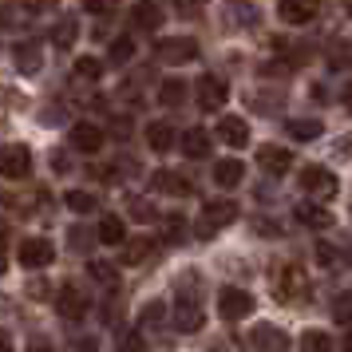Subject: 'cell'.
I'll use <instances>...</instances> for the list:
<instances>
[{
  "instance_id": "cell-1",
  "label": "cell",
  "mask_w": 352,
  "mask_h": 352,
  "mask_svg": "<svg viewBox=\"0 0 352 352\" xmlns=\"http://www.w3.org/2000/svg\"><path fill=\"white\" fill-rule=\"evenodd\" d=\"M234 218H238V206H234L230 198H210L206 206H202V226H198V234H202V238H210L214 230L230 226Z\"/></svg>"
},
{
  "instance_id": "cell-2",
  "label": "cell",
  "mask_w": 352,
  "mask_h": 352,
  "mask_svg": "<svg viewBox=\"0 0 352 352\" xmlns=\"http://www.w3.org/2000/svg\"><path fill=\"white\" fill-rule=\"evenodd\" d=\"M32 175V151L20 143L0 146V178H28Z\"/></svg>"
},
{
  "instance_id": "cell-3",
  "label": "cell",
  "mask_w": 352,
  "mask_h": 352,
  "mask_svg": "<svg viewBox=\"0 0 352 352\" xmlns=\"http://www.w3.org/2000/svg\"><path fill=\"white\" fill-rule=\"evenodd\" d=\"M16 254H20V265L24 270H44V265L56 261V245L48 238H24Z\"/></svg>"
},
{
  "instance_id": "cell-4",
  "label": "cell",
  "mask_w": 352,
  "mask_h": 352,
  "mask_svg": "<svg viewBox=\"0 0 352 352\" xmlns=\"http://www.w3.org/2000/svg\"><path fill=\"white\" fill-rule=\"evenodd\" d=\"M218 313H222V320H245L250 313H254V297L245 293V289H222L218 293Z\"/></svg>"
},
{
  "instance_id": "cell-5",
  "label": "cell",
  "mask_w": 352,
  "mask_h": 352,
  "mask_svg": "<svg viewBox=\"0 0 352 352\" xmlns=\"http://www.w3.org/2000/svg\"><path fill=\"white\" fill-rule=\"evenodd\" d=\"M202 320H206L202 301H198L194 293H190V297L182 293V297L175 301V329H178V333H198V329H202Z\"/></svg>"
},
{
  "instance_id": "cell-6",
  "label": "cell",
  "mask_w": 352,
  "mask_h": 352,
  "mask_svg": "<svg viewBox=\"0 0 352 352\" xmlns=\"http://www.w3.org/2000/svg\"><path fill=\"white\" fill-rule=\"evenodd\" d=\"M301 186L313 198H336V190H340V182H336L333 170H324V166H309V170H301Z\"/></svg>"
},
{
  "instance_id": "cell-7",
  "label": "cell",
  "mask_w": 352,
  "mask_h": 352,
  "mask_svg": "<svg viewBox=\"0 0 352 352\" xmlns=\"http://www.w3.org/2000/svg\"><path fill=\"white\" fill-rule=\"evenodd\" d=\"M155 52H159L162 64H186V60L198 56V44L186 40V36H170V40H159V48Z\"/></svg>"
},
{
  "instance_id": "cell-8",
  "label": "cell",
  "mask_w": 352,
  "mask_h": 352,
  "mask_svg": "<svg viewBox=\"0 0 352 352\" xmlns=\"http://www.w3.org/2000/svg\"><path fill=\"white\" fill-rule=\"evenodd\" d=\"M226 99H230L226 80H218V76H202V80H198V107H202V111H218Z\"/></svg>"
},
{
  "instance_id": "cell-9",
  "label": "cell",
  "mask_w": 352,
  "mask_h": 352,
  "mask_svg": "<svg viewBox=\"0 0 352 352\" xmlns=\"http://www.w3.org/2000/svg\"><path fill=\"white\" fill-rule=\"evenodd\" d=\"M301 293H305V270L301 265H285L281 277H277V293H273V297L293 305V301H301Z\"/></svg>"
},
{
  "instance_id": "cell-10",
  "label": "cell",
  "mask_w": 352,
  "mask_h": 352,
  "mask_svg": "<svg viewBox=\"0 0 352 352\" xmlns=\"http://www.w3.org/2000/svg\"><path fill=\"white\" fill-rule=\"evenodd\" d=\"M320 12V0H277V16L285 24H309Z\"/></svg>"
},
{
  "instance_id": "cell-11",
  "label": "cell",
  "mask_w": 352,
  "mask_h": 352,
  "mask_svg": "<svg viewBox=\"0 0 352 352\" xmlns=\"http://www.w3.org/2000/svg\"><path fill=\"white\" fill-rule=\"evenodd\" d=\"M56 309H60V317H67V320H80L83 313H87V293H80L76 285H60Z\"/></svg>"
},
{
  "instance_id": "cell-12",
  "label": "cell",
  "mask_w": 352,
  "mask_h": 352,
  "mask_svg": "<svg viewBox=\"0 0 352 352\" xmlns=\"http://www.w3.org/2000/svg\"><path fill=\"white\" fill-rule=\"evenodd\" d=\"M257 166L265 175H285L289 166H293V155H289L285 146H261L257 151Z\"/></svg>"
},
{
  "instance_id": "cell-13",
  "label": "cell",
  "mask_w": 352,
  "mask_h": 352,
  "mask_svg": "<svg viewBox=\"0 0 352 352\" xmlns=\"http://www.w3.org/2000/svg\"><path fill=\"white\" fill-rule=\"evenodd\" d=\"M151 254H155V241L151 238H123V245H119V265H143Z\"/></svg>"
},
{
  "instance_id": "cell-14",
  "label": "cell",
  "mask_w": 352,
  "mask_h": 352,
  "mask_svg": "<svg viewBox=\"0 0 352 352\" xmlns=\"http://www.w3.org/2000/svg\"><path fill=\"white\" fill-rule=\"evenodd\" d=\"M218 139L230 146H245L250 143V123L241 119V115H226L222 123H218Z\"/></svg>"
},
{
  "instance_id": "cell-15",
  "label": "cell",
  "mask_w": 352,
  "mask_h": 352,
  "mask_svg": "<svg viewBox=\"0 0 352 352\" xmlns=\"http://www.w3.org/2000/svg\"><path fill=\"white\" fill-rule=\"evenodd\" d=\"M131 20H135V28H143V32H159L162 28V8L155 0H139L135 8H131Z\"/></svg>"
},
{
  "instance_id": "cell-16",
  "label": "cell",
  "mask_w": 352,
  "mask_h": 352,
  "mask_svg": "<svg viewBox=\"0 0 352 352\" xmlns=\"http://www.w3.org/2000/svg\"><path fill=\"white\" fill-rule=\"evenodd\" d=\"M72 146L83 151V155H96L99 146H103V131H99L96 123H76V127H72Z\"/></svg>"
},
{
  "instance_id": "cell-17",
  "label": "cell",
  "mask_w": 352,
  "mask_h": 352,
  "mask_svg": "<svg viewBox=\"0 0 352 352\" xmlns=\"http://www.w3.org/2000/svg\"><path fill=\"white\" fill-rule=\"evenodd\" d=\"M151 186H155L159 194H175V198H182V194H190V178L178 175V170H155Z\"/></svg>"
},
{
  "instance_id": "cell-18",
  "label": "cell",
  "mask_w": 352,
  "mask_h": 352,
  "mask_svg": "<svg viewBox=\"0 0 352 352\" xmlns=\"http://www.w3.org/2000/svg\"><path fill=\"white\" fill-rule=\"evenodd\" d=\"M317 261L324 270H349L352 265V250L333 245V241H317Z\"/></svg>"
},
{
  "instance_id": "cell-19",
  "label": "cell",
  "mask_w": 352,
  "mask_h": 352,
  "mask_svg": "<svg viewBox=\"0 0 352 352\" xmlns=\"http://www.w3.org/2000/svg\"><path fill=\"white\" fill-rule=\"evenodd\" d=\"M289 336L277 329V324H257L250 329V349H285Z\"/></svg>"
},
{
  "instance_id": "cell-20",
  "label": "cell",
  "mask_w": 352,
  "mask_h": 352,
  "mask_svg": "<svg viewBox=\"0 0 352 352\" xmlns=\"http://www.w3.org/2000/svg\"><path fill=\"white\" fill-rule=\"evenodd\" d=\"M103 245H123V238H127V226H123V218L119 214H103L99 218V234H96Z\"/></svg>"
},
{
  "instance_id": "cell-21",
  "label": "cell",
  "mask_w": 352,
  "mask_h": 352,
  "mask_svg": "<svg viewBox=\"0 0 352 352\" xmlns=\"http://www.w3.org/2000/svg\"><path fill=\"white\" fill-rule=\"evenodd\" d=\"M297 222H301V226H309V230H329V226H333L336 218H333V214H329L324 206L301 202V206H297Z\"/></svg>"
},
{
  "instance_id": "cell-22",
  "label": "cell",
  "mask_w": 352,
  "mask_h": 352,
  "mask_svg": "<svg viewBox=\"0 0 352 352\" xmlns=\"http://www.w3.org/2000/svg\"><path fill=\"white\" fill-rule=\"evenodd\" d=\"M241 178H245V166H241L238 159H222L218 166H214V182H218L222 190H230V186H238Z\"/></svg>"
},
{
  "instance_id": "cell-23",
  "label": "cell",
  "mask_w": 352,
  "mask_h": 352,
  "mask_svg": "<svg viewBox=\"0 0 352 352\" xmlns=\"http://www.w3.org/2000/svg\"><path fill=\"white\" fill-rule=\"evenodd\" d=\"M285 131L293 135V139H301V143H313V139L324 135V123H320V119H289Z\"/></svg>"
},
{
  "instance_id": "cell-24",
  "label": "cell",
  "mask_w": 352,
  "mask_h": 352,
  "mask_svg": "<svg viewBox=\"0 0 352 352\" xmlns=\"http://www.w3.org/2000/svg\"><path fill=\"white\" fill-rule=\"evenodd\" d=\"M182 151H186L190 159H206V155H210V131L190 127L186 135H182Z\"/></svg>"
},
{
  "instance_id": "cell-25",
  "label": "cell",
  "mask_w": 352,
  "mask_h": 352,
  "mask_svg": "<svg viewBox=\"0 0 352 352\" xmlns=\"http://www.w3.org/2000/svg\"><path fill=\"white\" fill-rule=\"evenodd\" d=\"M40 64H44V52H40V44H32V40H28V44H20V48H16V67L24 72V76H36V72H40Z\"/></svg>"
},
{
  "instance_id": "cell-26",
  "label": "cell",
  "mask_w": 352,
  "mask_h": 352,
  "mask_svg": "<svg viewBox=\"0 0 352 352\" xmlns=\"http://www.w3.org/2000/svg\"><path fill=\"white\" fill-rule=\"evenodd\" d=\"M146 143H151V151H170L175 146V127L170 123H151L146 127Z\"/></svg>"
},
{
  "instance_id": "cell-27",
  "label": "cell",
  "mask_w": 352,
  "mask_h": 352,
  "mask_svg": "<svg viewBox=\"0 0 352 352\" xmlns=\"http://www.w3.org/2000/svg\"><path fill=\"white\" fill-rule=\"evenodd\" d=\"M76 32H80L76 16H60V24L52 28V44H56V48H72V44H76Z\"/></svg>"
},
{
  "instance_id": "cell-28",
  "label": "cell",
  "mask_w": 352,
  "mask_h": 352,
  "mask_svg": "<svg viewBox=\"0 0 352 352\" xmlns=\"http://www.w3.org/2000/svg\"><path fill=\"white\" fill-rule=\"evenodd\" d=\"M87 273H91V281H99V285H107V289L119 281V265L115 261H87Z\"/></svg>"
},
{
  "instance_id": "cell-29",
  "label": "cell",
  "mask_w": 352,
  "mask_h": 352,
  "mask_svg": "<svg viewBox=\"0 0 352 352\" xmlns=\"http://www.w3.org/2000/svg\"><path fill=\"white\" fill-rule=\"evenodd\" d=\"M159 103H166V107H182V103H186V83L182 80H166L159 87Z\"/></svg>"
},
{
  "instance_id": "cell-30",
  "label": "cell",
  "mask_w": 352,
  "mask_h": 352,
  "mask_svg": "<svg viewBox=\"0 0 352 352\" xmlns=\"http://www.w3.org/2000/svg\"><path fill=\"white\" fill-rule=\"evenodd\" d=\"M64 202H67V210H76V214H91L99 198H96V194H87V190H67Z\"/></svg>"
},
{
  "instance_id": "cell-31",
  "label": "cell",
  "mask_w": 352,
  "mask_h": 352,
  "mask_svg": "<svg viewBox=\"0 0 352 352\" xmlns=\"http://www.w3.org/2000/svg\"><path fill=\"white\" fill-rule=\"evenodd\" d=\"M76 76L96 83L99 76H103V60H96V56H80V60H76Z\"/></svg>"
},
{
  "instance_id": "cell-32",
  "label": "cell",
  "mask_w": 352,
  "mask_h": 352,
  "mask_svg": "<svg viewBox=\"0 0 352 352\" xmlns=\"http://www.w3.org/2000/svg\"><path fill=\"white\" fill-rule=\"evenodd\" d=\"M301 349H309V352H313V349H317V352H329V349H333V336H329V333H305V336H301Z\"/></svg>"
},
{
  "instance_id": "cell-33",
  "label": "cell",
  "mask_w": 352,
  "mask_h": 352,
  "mask_svg": "<svg viewBox=\"0 0 352 352\" xmlns=\"http://www.w3.org/2000/svg\"><path fill=\"white\" fill-rule=\"evenodd\" d=\"M162 313H166V305H162V301L143 305V313H139V324H143V329H146V324H159V320H162Z\"/></svg>"
},
{
  "instance_id": "cell-34",
  "label": "cell",
  "mask_w": 352,
  "mask_h": 352,
  "mask_svg": "<svg viewBox=\"0 0 352 352\" xmlns=\"http://www.w3.org/2000/svg\"><path fill=\"white\" fill-rule=\"evenodd\" d=\"M131 56H135V44L131 40H115L111 44V64H127Z\"/></svg>"
},
{
  "instance_id": "cell-35",
  "label": "cell",
  "mask_w": 352,
  "mask_h": 352,
  "mask_svg": "<svg viewBox=\"0 0 352 352\" xmlns=\"http://www.w3.org/2000/svg\"><path fill=\"white\" fill-rule=\"evenodd\" d=\"M333 317L340 320V324H352V293H344V297L333 305Z\"/></svg>"
},
{
  "instance_id": "cell-36",
  "label": "cell",
  "mask_w": 352,
  "mask_h": 352,
  "mask_svg": "<svg viewBox=\"0 0 352 352\" xmlns=\"http://www.w3.org/2000/svg\"><path fill=\"white\" fill-rule=\"evenodd\" d=\"M175 8L182 12V16H198V12L206 8V0H175Z\"/></svg>"
},
{
  "instance_id": "cell-37",
  "label": "cell",
  "mask_w": 352,
  "mask_h": 352,
  "mask_svg": "<svg viewBox=\"0 0 352 352\" xmlns=\"http://www.w3.org/2000/svg\"><path fill=\"white\" fill-rule=\"evenodd\" d=\"M349 60H352V56H349V48H333V52H329V67H333V72H340V67H349Z\"/></svg>"
},
{
  "instance_id": "cell-38",
  "label": "cell",
  "mask_w": 352,
  "mask_h": 352,
  "mask_svg": "<svg viewBox=\"0 0 352 352\" xmlns=\"http://www.w3.org/2000/svg\"><path fill=\"white\" fill-rule=\"evenodd\" d=\"M115 4H119V0H87V12H96V16H107V12H115Z\"/></svg>"
},
{
  "instance_id": "cell-39",
  "label": "cell",
  "mask_w": 352,
  "mask_h": 352,
  "mask_svg": "<svg viewBox=\"0 0 352 352\" xmlns=\"http://www.w3.org/2000/svg\"><path fill=\"white\" fill-rule=\"evenodd\" d=\"M24 12H16V4H0V24H20Z\"/></svg>"
},
{
  "instance_id": "cell-40",
  "label": "cell",
  "mask_w": 352,
  "mask_h": 352,
  "mask_svg": "<svg viewBox=\"0 0 352 352\" xmlns=\"http://www.w3.org/2000/svg\"><path fill=\"white\" fill-rule=\"evenodd\" d=\"M119 349H143V336H123V340H119Z\"/></svg>"
},
{
  "instance_id": "cell-41",
  "label": "cell",
  "mask_w": 352,
  "mask_h": 352,
  "mask_svg": "<svg viewBox=\"0 0 352 352\" xmlns=\"http://www.w3.org/2000/svg\"><path fill=\"white\" fill-rule=\"evenodd\" d=\"M0 349H12V336L8 333H0Z\"/></svg>"
},
{
  "instance_id": "cell-42",
  "label": "cell",
  "mask_w": 352,
  "mask_h": 352,
  "mask_svg": "<svg viewBox=\"0 0 352 352\" xmlns=\"http://www.w3.org/2000/svg\"><path fill=\"white\" fill-rule=\"evenodd\" d=\"M344 103H349V111H352V83L344 87Z\"/></svg>"
},
{
  "instance_id": "cell-43",
  "label": "cell",
  "mask_w": 352,
  "mask_h": 352,
  "mask_svg": "<svg viewBox=\"0 0 352 352\" xmlns=\"http://www.w3.org/2000/svg\"><path fill=\"white\" fill-rule=\"evenodd\" d=\"M344 344H349V349H352V324H349V336H344Z\"/></svg>"
},
{
  "instance_id": "cell-44",
  "label": "cell",
  "mask_w": 352,
  "mask_h": 352,
  "mask_svg": "<svg viewBox=\"0 0 352 352\" xmlns=\"http://www.w3.org/2000/svg\"><path fill=\"white\" fill-rule=\"evenodd\" d=\"M344 12H349V16H352V0H344Z\"/></svg>"
},
{
  "instance_id": "cell-45",
  "label": "cell",
  "mask_w": 352,
  "mask_h": 352,
  "mask_svg": "<svg viewBox=\"0 0 352 352\" xmlns=\"http://www.w3.org/2000/svg\"><path fill=\"white\" fill-rule=\"evenodd\" d=\"M0 273H4V257H0Z\"/></svg>"
}]
</instances>
